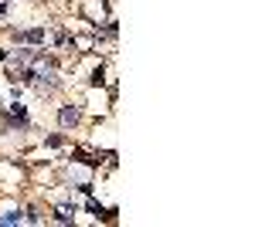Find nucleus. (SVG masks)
<instances>
[{"label":"nucleus","mask_w":255,"mask_h":227,"mask_svg":"<svg viewBox=\"0 0 255 227\" xmlns=\"http://www.w3.org/2000/svg\"><path fill=\"white\" fill-rule=\"evenodd\" d=\"M17 221H20L17 210H10V214H3V217H0V224H17Z\"/></svg>","instance_id":"2"},{"label":"nucleus","mask_w":255,"mask_h":227,"mask_svg":"<svg viewBox=\"0 0 255 227\" xmlns=\"http://www.w3.org/2000/svg\"><path fill=\"white\" fill-rule=\"evenodd\" d=\"M61 126H75V122H79V112H75V109H61Z\"/></svg>","instance_id":"1"}]
</instances>
